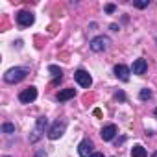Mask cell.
I'll use <instances>...</instances> for the list:
<instances>
[{
    "instance_id": "1",
    "label": "cell",
    "mask_w": 157,
    "mask_h": 157,
    "mask_svg": "<svg viewBox=\"0 0 157 157\" xmlns=\"http://www.w3.org/2000/svg\"><path fill=\"white\" fill-rule=\"evenodd\" d=\"M28 72H30V68L28 67H13V68H10V70H6V74H4V82L6 83H19V82H22L24 78L28 76Z\"/></svg>"
},
{
    "instance_id": "2",
    "label": "cell",
    "mask_w": 157,
    "mask_h": 157,
    "mask_svg": "<svg viewBox=\"0 0 157 157\" xmlns=\"http://www.w3.org/2000/svg\"><path fill=\"white\" fill-rule=\"evenodd\" d=\"M46 128H48V118H46V117H39V118H37V122H35V126H33V129H32V133H30V137H28L30 144L39 142V140L43 139V135H44Z\"/></svg>"
},
{
    "instance_id": "3",
    "label": "cell",
    "mask_w": 157,
    "mask_h": 157,
    "mask_svg": "<svg viewBox=\"0 0 157 157\" xmlns=\"http://www.w3.org/2000/svg\"><path fill=\"white\" fill-rule=\"evenodd\" d=\"M109 46H111V39H109L107 35H96V37H94V39H91V43H89L91 52H96V54L105 52Z\"/></svg>"
},
{
    "instance_id": "4",
    "label": "cell",
    "mask_w": 157,
    "mask_h": 157,
    "mask_svg": "<svg viewBox=\"0 0 157 157\" xmlns=\"http://www.w3.org/2000/svg\"><path fill=\"white\" fill-rule=\"evenodd\" d=\"M65 129H67V120H65V118L56 120V122L50 126V129H48V139H50V140H57L59 137H63Z\"/></svg>"
},
{
    "instance_id": "5",
    "label": "cell",
    "mask_w": 157,
    "mask_h": 157,
    "mask_svg": "<svg viewBox=\"0 0 157 157\" xmlns=\"http://www.w3.org/2000/svg\"><path fill=\"white\" fill-rule=\"evenodd\" d=\"M74 80L78 82V85L83 87V89H89V87L93 85V78H91V74H89L87 70H83V68H78V70L74 72Z\"/></svg>"
},
{
    "instance_id": "6",
    "label": "cell",
    "mask_w": 157,
    "mask_h": 157,
    "mask_svg": "<svg viewBox=\"0 0 157 157\" xmlns=\"http://www.w3.org/2000/svg\"><path fill=\"white\" fill-rule=\"evenodd\" d=\"M93 150H94V142L89 137H85L80 144H78V155H80V157H91L94 153Z\"/></svg>"
},
{
    "instance_id": "7",
    "label": "cell",
    "mask_w": 157,
    "mask_h": 157,
    "mask_svg": "<svg viewBox=\"0 0 157 157\" xmlns=\"http://www.w3.org/2000/svg\"><path fill=\"white\" fill-rule=\"evenodd\" d=\"M33 22H35V15H33L32 11L22 10V11L17 13V24H19L21 28H30Z\"/></svg>"
},
{
    "instance_id": "8",
    "label": "cell",
    "mask_w": 157,
    "mask_h": 157,
    "mask_svg": "<svg viewBox=\"0 0 157 157\" xmlns=\"http://www.w3.org/2000/svg\"><path fill=\"white\" fill-rule=\"evenodd\" d=\"M37 100V89L32 85V87H26L24 91L19 93V102L21 104H32Z\"/></svg>"
},
{
    "instance_id": "9",
    "label": "cell",
    "mask_w": 157,
    "mask_h": 157,
    "mask_svg": "<svg viewBox=\"0 0 157 157\" xmlns=\"http://www.w3.org/2000/svg\"><path fill=\"white\" fill-rule=\"evenodd\" d=\"M118 133V129H117V126L115 124H105L104 128H102V131H100V137L105 140V142H109V140H113L115 139V135Z\"/></svg>"
},
{
    "instance_id": "10",
    "label": "cell",
    "mask_w": 157,
    "mask_h": 157,
    "mask_svg": "<svg viewBox=\"0 0 157 157\" xmlns=\"http://www.w3.org/2000/svg\"><path fill=\"white\" fill-rule=\"evenodd\" d=\"M113 72H115V76L118 78L120 82H128L129 80V74H131V68L126 67V65H115Z\"/></svg>"
},
{
    "instance_id": "11",
    "label": "cell",
    "mask_w": 157,
    "mask_h": 157,
    "mask_svg": "<svg viewBox=\"0 0 157 157\" xmlns=\"http://www.w3.org/2000/svg\"><path fill=\"white\" fill-rule=\"evenodd\" d=\"M148 70V63L144 57H139L133 61V67H131V74H137V76H142L144 72Z\"/></svg>"
},
{
    "instance_id": "12",
    "label": "cell",
    "mask_w": 157,
    "mask_h": 157,
    "mask_svg": "<svg viewBox=\"0 0 157 157\" xmlns=\"http://www.w3.org/2000/svg\"><path fill=\"white\" fill-rule=\"evenodd\" d=\"M76 96V89H63V91H59L57 93V102H67V100H70V98H74Z\"/></svg>"
},
{
    "instance_id": "13",
    "label": "cell",
    "mask_w": 157,
    "mask_h": 157,
    "mask_svg": "<svg viewBox=\"0 0 157 157\" xmlns=\"http://www.w3.org/2000/svg\"><path fill=\"white\" fill-rule=\"evenodd\" d=\"M48 72L54 76V83L61 82V78H63V70H61L59 67H56V65H50V67H48Z\"/></svg>"
},
{
    "instance_id": "14",
    "label": "cell",
    "mask_w": 157,
    "mask_h": 157,
    "mask_svg": "<svg viewBox=\"0 0 157 157\" xmlns=\"http://www.w3.org/2000/svg\"><path fill=\"white\" fill-rule=\"evenodd\" d=\"M131 157H148V151H146L144 146L137 144V146H133V150H131Z\"/></svg>"
},
{
    "instance_id": "15",
    "label": "cell",
    "mask_w": 157,
    "mask_h": 157,
    "mask_svg": "<svg viewBox=\"0 0 157 157\" xmlns=\"http://www.w3.org/2000/svg\"><path fill=\"white\" fill-rule=\"evenodd\" d=\"M2 133H6V135H13V133H15V124H11V122H4V124H2Z\"/></svg>"
},
{
    "instance_id": "16",
    "label": "cell",
    "mask_w": 157,
    "mask_h": 157,
    "mask_svg": "<svg viewBox=\"0 0 157 157\" xmlns=\"http://www.w3.org/2000/svg\"><path fill=\"white\" fill-rule=\"evenodd\" d=\"M153 94H151V91L150 89H140V93H139V98L142 100V102H146V100H150Z\"/></svg>"
},
{
    "instance_id": "17",
    "label": "cell",
    "mask_w": 157,
    "mask_h": 157,
    "mask_svg": "<svg viewBox=\"0 0 157 157\" xmlns=\"http://www.w3.org/2000/svg\"><path fill=\"white\" fill-rule=\"evenodd\" d=\"M133 6H135V8H139V10H144V8H148V6H150V0H142V2H133Z\"/></svg>"
},
{
    "instance_id": "18",
    "label": "cell",
    "mask_w": 157,
    "mask_h": 157,
    "mask_svg": "<svg viewBox=\"0 0 157 157\" xmlns=\"http://www.w3.org/2000/svg\"><path fill=\"white\" fill-rule=\"evenodd\" d=\"M115 98L120 100V102H126V93H124V91H117V93H115Z\"/></svg>"
},
{
    "instance_id": "19",
    "label": "cell",
    "mask_w": 157,
    "mask_h": 157,
    "mask_svg": "<svg viewBox=\"0 0 157 157\" xmlns=\"http://www.w3.org/2000/svg\"><path fill=\"white\" fill-rule=\"evenodd\" d=\"M115 10H117V6H115V4H107V6H105V13H113Z\"/></svg>"
},
{
    "instance_id": "20",
    "label": "cell",
    "mask_w": 157,
    "mask_h": 157,
    "mask_svg": "<svg viewBox=\"0 0 157 157\" xmlns=\"http://www.w3.org/2000/svg\"><path fill=\"white\" fill-rule=\"evenodd\" d=\"M111 30H113V32H118V30H120V26H118V24H111Z\"/></svg>"
},
{
    "instance_id": "21",
    "label": "cell",
    "mask_w": 157,
    "mask_h": 157,
    "mask_svg": "<svg viewBox=\"0 0 157 157\" xmlns=\"http://www.w3.org/2000/svg\"><path fill=\"white\" fill-rule=\"evenodd\" d=\"M91 157H104V153H102V151H94Z\"/></svg>"
},
{
    "instance_id": "22",
    "label": "cell",
    "mask_w": 157,
    "mask_h": 157,
    "mask_svg": "<svg viewBox=\"0 0 157 157\" xmlns=\"http://www.w3.org/2000/svg\"><path fill=\"white\" fill-rule=\"evenodd\" d=\"M151 157H157V151H155V153H153V155H151Z\"/></svg>"
},
{
    "instance_id": "23",
    "label": "cell",
    "mask_w": 157,
    "mask_h": 157,
    "mask_svg": "<svg viewBox=\"0 0 157 157\" xmlns=\"http://www.w3.org/2000/svg\"><path fill=\"white\" fill-rule=\"evenodd\" d=\"M155 117H157V107H155Z\"/></svg>"
},
{
    "instance_id": "24",
    "label": "cell",
    "mask_w": 157,
    "mask_h": 157,
    "mask_svg": "<svg viewBox=\"0 0 157 157\" xmlns=\"http://www.w3.org/2000/svg\"><path fill=\"white\" fill-rule=\"evenodd\" d=\"M6 157H10V155H6Z\"/></svg>"
}]
</instances>
